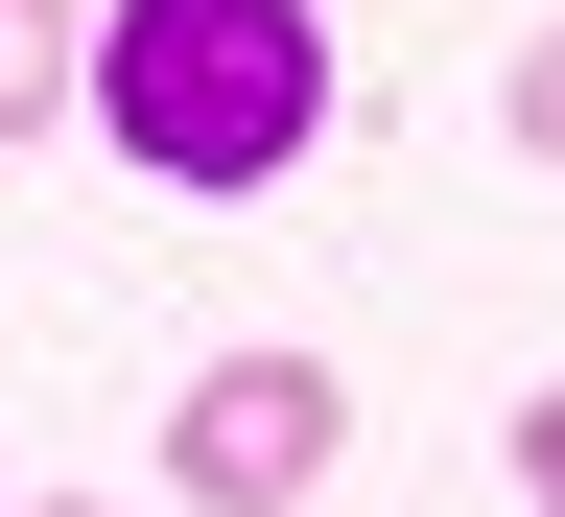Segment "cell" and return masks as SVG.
Listing matches in <instances>:
<instances>
[{
	"label": "cell",
	"mask_w": 565,
	"mask_h": 517,
	"mask_svg": "<svg viewBox=\"0 0 565 517\" xmlns=\"http://www.w3.org/2000/svg\"><path fill=\"white\" fill-rule=\"evenodd\" d=\"M95 141L141 189L236 212V189H282L330 141V24H307V0H118V24H95Z\"/></svg>",
	"instance_id": "cell-1"
},
{
	"label": "cell",
	"mask_w": 565,
	"mask_h": 517,
	"mask_svg": "<svg viewBox=\"0 0 565 517\" xmlns=\"http://www.w3.org/2000/svg\"><path fill=\"white\" fill-rule=\"evenodd\" d=\"M330 471H353V377H330V353H212V377L166 400V494L189 517H282Z\"/></svg>",
	"instance_id": "cell-2"
},
{
	"label": "cell",
	"mask_w": 565,
	"mask_h": 517,
	"mask_svg": "<svg viewBox=\"0 0 565 517\" xmlns=\"http://www.w3.org/2000/svg\"><path fill=\"white\" fill-rule=\"evenodd\" d=\"M71 95H95V24L71 0H0V141H47Z\"/></svg>",
	"instance_id": "cell-3"
},
{
	"label": "cell",
	"mask_w": 565,
	"mask_h": 517,
	"mask_svg": "<svg viewBox=\"0 0 565 517\" xmlns=\"http://www.w3.org/2000/svg\"><path fill=\"white\" fill-rule=\"evenodd\" d=\"M519 141H542V165H565V24L519 47Z\"/></svg>",
	"instance_id": "cell-4"
},
{
	"label": "cell",
	"mask_w": 565,
	"mask_h": 517,
	"mask_svg": "<svg viewBox=\"0 0 565 517\" xmlns=\"http://www.w3.org/2000/svg\"><path fill=\"white\" fill-rule=\"evenodd\" d=\"M519 494H542V517H565V377H542V400H519Z\"/></svg>",
	"instance_id": "cell-5"
},
{
	"label": "cell",
	"mask_w": 565,
	"mask_h": 517,
	"mask_svg": "<svg viewBox=\"0 0 565 517\" xmlns=\"http://www.w3.org/2000/svg\"><path fill=\"white\" fill-rule=\"evenodd\" d=\"M24 517H95V494H24Z\"/></svg>",
	"instance_id": "cell-6"
},
{
	"label": "cell",
	"mask_w": 565,
	"mask_h": 517,
	"mask_svg": "<svg viewBox=\"0 0 565 517\" xmlns=\"http://www.w3.org/2000/svg\"><path fill=\"white\" fill-rule=\"evenodd\" d=\"M0 517H24V494H0Z\"/></svg>",
	"instance_id": "cell-7"
}]
</instances>
